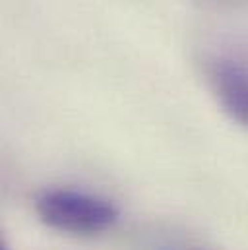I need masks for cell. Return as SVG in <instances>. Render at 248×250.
<instances>
[{
	"label": "cell",
	"mask_w": 248,
	"mask_h": 250,
	"mask_svg": "<svg viewBox=\"0 0 248 250\" xmlns=\"http://www.w3.org/2000/svg\"><path fill=\"white\" fill-rule=\"evenodd\" d=\"M0 250H8V245H6L4 241H2V247H0Z\"/></svg>",
	"instance_id": "obj_3"
},
{
	"label": "cell",
	"mask_w": 248,
	"mask_h": 250,
	"mask_svg": "<svg viewBox=\"0 0 248 250\" xmlns=\"http://www.w3.org/2000/svg\"><path fill=\"white\" fill-rule=\"evenodd\" d=\"M207 83L219 107L231 121L248 130V66L231 57H213L207 62Z\"/></svg>",
	"instance_id": "obj_2"
},
{
	"label": "cell",
	"mask_w": 248,
	"mask_h": 250,
	"mask_svg": "<svg viewBox=\"0 0 248 250\" xmlns=\"http://www.w3.org/2000/svg\"><path fill=\"white\" fill-rule=\"evenodd\" d=\"M33 206L47 227L80 237L101 235L121 219V208L111 198L78 188H43Z\"/></svg>",
	"instance_id": "obj_1"
}]
</instances>
